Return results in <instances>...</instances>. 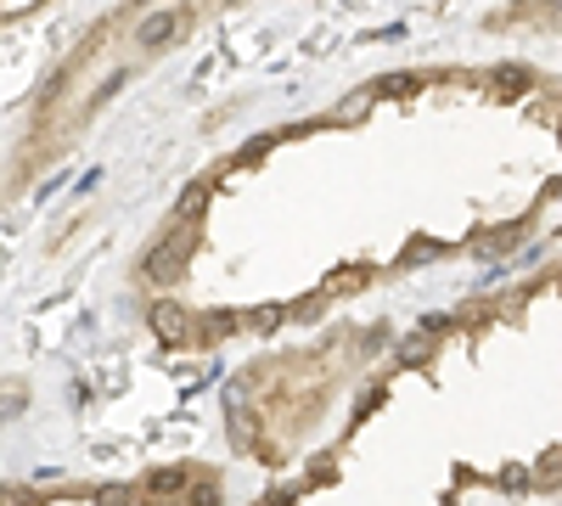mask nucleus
<instances>
[{
	"mask_svg": "<svg viewBox=\"0 0 562 506\" xmlns=\"http://www.w3.org/2000/svg\"><path fill=\"white\" fill-rule=\"evenodd\" d=\"M147 484H153V495H175V490H186V473H180V468H164V473H153Z\"/></svg>",
	"mask_w": 562,
	"mask_h": 506,
	"instance_id": "nucleus-1",
	"label": "nucleus"
},
{
	"mask_svg": "<svg viewBox=\"0 0 562 506\" xmlns=\"http://www.w3.org/2000/svg\"><path fill=\"white\" fill-rule=\"evenodd\" d=\"M192 506H220V490H214V484H198V490H192Z\"/></svg>",
	"mask_w": 562,
	"mask_h": 506,
	"instance_id": "nucleus-2",
	"label": "nucleus"
}]
</instances>
